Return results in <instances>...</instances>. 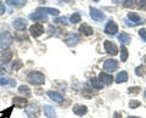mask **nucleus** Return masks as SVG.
Segmentation results:
<instances>
[{"label": "nucleus", "mask_w": 146, "mask_h": 118, "mask_svg": "<svg viewBox=\"0 0 146 118\" xmlns=\"http://www.w3.org/2000/svg\"><path fill=\"white\" fill-rule=\"evenodd\" d=\"M27 80H28L31 84L42 85V84H44L45 78H44L43 73L36 72V71H33V72H29V73H28V76H27Z\"/></svg>", "instance_id": "1"}, {"label": "nucleus", "mask_w": 146, "mask_h": 118, "mask_svg": "<svg viewBox=\"0 0 146 118\" xmlns=\"http://www.w3.org/2000/svg\"><path fill=\"white\" fill-rule=\"evenodd\" d=\"M125 22V25L127 26H129V27H134L136 25H140V23H143V22H145L143 19H140V16L138 15V13H135V12H129L128 13V16H127V19L124 20Z\"/></svg>", "instance_id": "2"}, {"label": "nucleus", "mask_w": 146, "mask_h": 118, "mask_svg": "<svg viewBox=\"0 0 146 118\" xmlns=\"http://www.w3.org/2000/svg\"><path fill=\"white\" fill-rule=\"evenodd\" d=\"M12 40H13V38L9 32H3V33H0V48L6 50L12 44Z\"/></svg>", "instance_id": "3"}, {"label": "nucleus", "mask_w": 146, "mask_h": 118, "mask_svg": "<svg viewBox=\"0 0 146 118\" xmlns=\"http://www.w3.org/2000/svg\"><path fill=\"white\" fill-rule=\"evenodd\" d=\"M26 113L28 115L29 118H36L39 116V113H40V108H39V106L36 105V103H31L29 106H27Z\"/></svg>", "instance_id": "4"}, {"label": "nucleus", "mask_w": 146, "mask_h": 118, "mask_svg": "<svg viewBox=\"0 0 146 118\" xmlns=\"http://www.w3.org/2000/svg\"><path fill=\"white\" fill-rule=\"evenodd\" d=\"M90 17L96 22H101L105 20V13L95 7H90Z\"/></svg>", "instance_id": "5"}, {"label": "nucleus", "mask_w": 146, "mask_h": 118, "mask_svg": "<svg viewBox=\"0 0 146 118\" xmlns=\"http://www.w3.org/2000/svg\"><path fill=\"white\" fill-rule=\"evenodd\" d=\"M65 40H66V44L68 45V46H76V45L79 43V40H80V35L76 34V33H70L66 37Z\"/></svg>", "instance_id": "6"}, {"label": "nucleus", "mask_w": 146, "mask_h": 118, "mask_svg": "<svg viewBox=\"0 0 146 118\" xmlns=\"http://www.w3.org/2000/svg\"><path fill=\"white\" fill-rule=\"evenodd\" d=\"M29 32H31V34L33 35L34 38H38L44 33V27H43V25H40V23H34L33 26H31Z\"/></svg>", "instance_id": "7"}, {"label": "nucleus", "mask_w": 146, "mask_h": 118, "mask_svg": "<svg viewBox=\"0 0 146 118\" xmlns=\"http://www.w3.org/2000/svg\"><path fill=\"white\" fill-rule=\"evenodd\" d=\"M104 48H105V50H106V52L110 54V55L115 56V55H117V54H118V48L112 42H108V40H106V42L104 43Z\"/></svg>", "instance_id": "8"}, {"label": "nucleus", "mask_w": 146, "mask_h": 118, "mask_svg": "<svg viewBox=\"0 0 146 118\" xmlns=\"http://www.w3.org/2000/svg\"><path fill=\"white\" fill-rule=\"evenodd\" d=\"M29 19L34 20V21H48V16H46V13L45 12L40 11L39 9H36L35 12H33V13H31L29 15Z\"/></svg>", "instance_id": "9"}, {"label": "nucleus", "mask_w": 146, "mask_h": 118, "mask_svg": "<svg viewBox=\"0 0 146 118\" xmlns=\"http://www.w3.org/2000/svg\"><path fill=\"white\" fill-rule=\"evenodd\" d=\"M118 68V62L116 60H106L104 63V70L106 72H115Z\"/></svg>", "instance_id": "10"}, {"label": "nucleus", "mask_w": 146, "mask_h": 118, "mask_svg": "<svg viewBox=\"0 0 146 118\" xmlns=\"http://www.w3.org/2000/svg\"><path fill=\"white\" fill-rule=\"evenodd\" d=\"M117 32H118V26L113 21H108V23L105 27V33L110 35H115L117 34Z\"/></svg>", "instance_id": "11"}, {"label": "nucleus", "mask_w": 146, "mask_h": 118, "mask_svg": "<svg viewBox=\"0 0 146 118\" xmlns=\"http://www.w3.org/2000/svg\"><path fill=\"white\" fill-rule=\"evenodd\" d=\"M12 58V52L10 50H3V51H0V61L1 62H9Z\"/></svg>", "instance_id": "12"}, {"label": "nucleus", "mask_w": 146, "mask_h": 118, "mask_svg": "<svg viewBox=\"0 0 146 118\" xmlns=\"http://www.w3.org/2000/svg\"><path fill=\"white\" fill-rule=\"evenodd\" d=\"M99 79L102 82V84H106V85H110V84L112 83V80H113L112 76L105 73V72H101V73L99 74Z\"/></svg>", "instance_id": "13"}, {"label": "nucleus", "mask_w": 146, "mask_h": 118, "mask_svg": "<svg viewBox=\"0 0 146 118\" xmlns=\"http://www.w3.org/2000/svg\"><path fill=\"white\" fill-rule=\"evenodd\" d=\"M73 112L77 116H84L88 112V108H86V106H83V105H76V106H73Z\"/></svg>", "instance_id": "14"}, {"label": "nucleus", "mask_w": 146, "mask_h": 118, "mask_svg": "<svg viewBox=\"0 0 146 118\" xmlns=\"http://www.w3.org/2000/svg\"><path fill=\"white\" fill-rule=\"evenodd\" d=\"M12 103L16 107H20V108L26 107L27 106V99H25V97H13L12 99Z\"/></svg>", "instance_id": "15"}, {"label": "nucleus", "mask_w": 146, "mask_h": 118, "mask_svg": "<svg viewBox=\"0 0 146 118\" xmlns=\"http://www.w3.org/2000/svg\"><path fill=\"white\" fill-rule=\"evenodd\" d=\"M118 40L121 42L122 45H127L130 43V35L124 33V32H122L121 34H118Z\"/></svg>", "instance_id": "16"}, {"label": "nucleus", "mask_w": 146, "mask_h": 118, "mask_svg": "<svg viewBox=\"0 0 146 118\" xmlns=\"http://www.w3.org/2000/svg\"><path fill=\"white\" fill-rule=\"evenodd\" d=\"M26 26H27V22H26V20H23V19H17L15 22H13V27H15L16 29H18V30L25 29Z\"/></svg>", "instance_id": "17"}, {"label": "nucleus", "mask_w": 146, "mask_h": 118, "mask_svg": "<svg viewBox=\"0 0 146 118\" xmlns=\"http://www.w3.org/2000/svg\"><path fill=\"white\" fill-rule=\"evenodd\" d=\"M46 94H48V96H49L50 99L54 100V101H56V102H62L63 97H62L61 94H58V93H56V91H48Z\"/></svg>", "instance_id": "18"}, {"label": "nucleus", "mask_w": 146, "mask_h": 118, "mask_svg": "<svg viewBox=\"0 0 146 118\" xmlns=\"http://www.w3.org/2000/svg\"><path fill=\"white\" fill-rule=\"evenodd\" d=\"M44 112H45V115H46V117L49 118H55L56 117V111H55V108L52 106H44Z\"/></svg>", "instance_id": "19"}, {"label": "nucleus", "mask_w": 146, "mask_h": 118, "mask_svg": "<svg viewBox=\"0 0 146 118\" xmlns=\"http://www.w3.org/2000/svg\"><path fill=\"white\" fill-rule=\"evenodd\" d=\"M128 80V73L125 71H122V72H119V73L117 74V77H116V83H125V82Z\"/></svg>", "instance_id": "20"}, {"label": "nucleus", "mask_w": 146, "mask_h": 118, "mask_svg": "<svg viewBox=\"0 0 146 118\" xmlns=\"http://www.w3.org/2000/svg\"><path fill=\"white\" fill-rule=\"evenodd\" d=\"M79 30H80V33H83L84 35H86V37H89V35L93 34V28H91L89 25H85V23L80 26Z\"/></svg>", "instance_id": "21"}, {"label": "nucleus", "mask_w": 146, "mask_h": 118, "mask_svg": "<svg viewBox=\"0 0 146 118\" xmlns=\"http://www.w3.org/2000/svg\"><path fill=\"white\" fill-rule=\"evenodd\" d=\"M0 85H9V87H15L16 82L15 79H10V78H4L0 77Z\"/></svg>", "instance_id": "22"}, {"label": "nucleus", "mask_w": 146, "mask_h": 118, "mask_svg": "<svg viewBox=\"0 0 146 118\" xmlns=\"http://www.w3.org/2000/svg\"><path fill=\"white\" fill-rule=\"evenodd\" d=\"M27 0H7V4L10 6H15V7H21L26 5Z\"/></svg>", "instance_id": "23"}, {"label": "nucleus", "mask_w": 146, "mask_h": 118, "mask_svg": "<svg viewBox=\"0 0 146 118\" xmlns=\"http://www.w3.org/2000/svg\"><path fill=\"white\" fill-rule=\"evenodd\" d=\"M40 11H43L45 13H50V15L52 16H57L58 13H60V11L57 10V9H51V7H38Z\"/></svg>", "instance_id": "24"}, {"label": "nucleus", "mask_w": 146, "mask_h": 118, "mask_svg": "<svg viewBox=\"0 0 146 118\" xmlns=\"http://www.w3.org/2000/svg\"><path fill=\"white\" fill-rule=\"evenodd\" d=\"M90 84L93 85V87H94L95 89H98V90L102 89V85H104V84H102V82L100 80L99 78H94V77L90 79Z\"/></svg>", "instance_id": "25"}, {"label": "nucleus", "mask_w": 146, "mask_h": 118, "mask_svg": "<svg viewBox=\"0 0 146 118\" xmlns=\"http://www.w3.org/2000/svg\"><path fill=\"white\" fill-rule=\"evenodd\" d=\"M127 58H128V50H127V48L124 46V45H122L121 46V60L123 62H125Z\"/></svg>", "instance_id": "26"}, {"label": "nucleus", "mask_w": 146, "mask_h": 118, "mask_svg": "<svg viewBox=\"0 0 146 118\" xmlns=\"http://www.w3.org/2000/svg\"><path fill=\"white\" fill-rule=\"evenodd\" d=\"M18 91H20L21 94L26 95V96H29V95H31L29 88H28V87H26V85H21V87H20V89H18Z\"/></svg>", "instance_id": "27"}, {"label": "nucleus", "mask_w": 146, "mask_h": 118, "mask_svg": "<svg viewBox=\"0 0 146 118\" xmlns=\"http://www.w3.org/2000/svg\"><path fill=\"white\" fill-rule=\"evenodd\" d=\"M135 73H136V76H139V77L144 76L145 74V66H138L136 67V70H135Z\"/></svg>", "instance_id": "28"}, {"label": "nucleus", "mask_w": 146, "mask_h": 118, "mask_svg": "<svg viewBox=\"0 0 146 118\" xmlns=\"http://www.w3.org/2000/svg\"><path fill=\"white\" fill-rule=\"evenodd\" d=\"M70 20H71L72 23H78V22L80 21V15L79 13H73Z\"/></svg>", "instance_id": "29"}, {"label": "nucleus", "mask_w": 146, "mask_h": 118, "mask_svg": "<svg viewBox=\"0 0 146 118\" xmlns=\"http://www.w3.org/2000/svg\"><path fill=\"white\" fill-rule=\"evenodd\" d=\"M11 112H12V107H10V108H7L6 110V112L5 111H3L1 112V118H10V115H11Z\"/></svg>", "instance_id": "30"}, {"label": "nucleus", "mask_w": 146, "mask_h": 118, "mask_svg": "<svg viewBox=\"0 0 146 118\" xmlns=\"http://www.w3.org/2000/svg\"><path fill=\"white\" fill-rule=\"evenodd\" d=\"M140 105H141V103L139 101H136V100H131V101L129 102V107L130 108H138Z\"/></svg>", "instance_id": "31"}, {"label": "nucleus", "mask_w": 146, "mask_h": 118, "mask_svg": "<svg viewBox=\"0 0 146 118\" xmlns=\"http://www.w3.org/2000/svg\"><path fill=\"white\" fill-rule=\"evenodd\" d=\"M123 5H124V7H133L135 5V0H125Z\"/></svg>", "instance_id": "32"}, {"label": "nucleus", "mask_w": 146, "mask_h": 118, "mask_svg": "<svg viewBox=\"0 0 146 118\" xmlns=\"http://www.w3.org/2000/svg\"><path fill=\"white\" fill-rule=\"evenodd\" d=\"M21 67H22V62H21L20 60H16L15 63L12 65V68H13V70H16V71H17V70H20Z\"/></svg>", "instance_id": "33"}, {"label": "nucleus", "mask_w": 146, "mask_h": 118, "mask_svg": "<svg viewBox=\"0 0 146 118\" xmlns=\"http://www.w3.org/2000/svg\"><path fill=\"white\" fill-rule=\"evenodd\" d=\"M129 93H130V94H139V93H140V88H139V87L129 88Z\"/></svg>", "instance_id": "34"}, {"label": "nucleus", "mask_w": 146, "mask_h": 118, "mask_svg": "<svg viewBox=\"0 0 146 118\" xmlns=\"http://www.w3.org/2000/svg\"><path fill=\"white\" fill-rule=\"evenodd\" d=\"M139 35L141 37V39H143L144 42H146V29H140L139 30Z\"/></svg>", "instance_id": "35"}, {"label": "nucleus", "mask_w": 146, "mask_h": 118, "mask_svg": "<svg viewBox=\"0 0 146 118\" xmlns=\"http://www.w3.org/2000/svg\"><path fill=\"white\" fill-rule=\"evenodd\" d=\"M139 7L141 9V10L146 11V0H141V1L139 3Z\"/></svg>", "instance_id": "36"}, {"label": "nucleus", "mask_w": 146, "mask_h": 118, "mask_svg": "<svg viewBox=\"0 0 146 118\" xmlns=\"http://www.w3.org/2000/svg\"><path fill=\"white\" fill-rule=\"evenodd\" d=\"M55 22H56V23H67V19L66 17H61V19H56Z\"/></svg>", "instance_id": "37"}, {"label": "nucleus", "mask_w": 146, "mask_h": 118, "mask_svg": "<svg viewBox=\"0 0 146 118\" xmlns=\"http://www.w3.org/2000/svg\"><path fill=\"white\" fill-rule=\"evenodd\" d=\"M4 12H5V6H4V4L0 1V15H3Z\"/></svg>", "instance_id": "38"}, {"label": "nucleus", "mask_w": 146, "mask_h": 118, "mask_svg": "<svg viewBox=\"0 0 146 118\" xmlns=\"http://www.w3.org/2000/svg\"><path fill=\"white\" fill-rule=\"evenodd\" d=\"M112 1L115 3V4H124L125 0H112Z\"/></svg>", "instance_id": "39"}, {"label": "nucleus", "mask_w": 146, "mask_h": 118, "mask_svg": "<svg viewBox=\"0 0 146 118\" xmlns=\"http://www.w3.org/2000/svg\"><path fill=\"white\" fill-rule=\"evenodd\" d=\"M115 118H122V115L121 113H118V112H116L115 113Z\"/></svg>", "instance_id": "40"}, {"label": "nucleus", "mask_w": 146, "mask_h": 118, "mask_svg": "<svg viewBox=\"0 0 146 118\" xmlns=\"http://www.w3.org/2000/svg\"><path fill=\"white\" fill-rule=\"evenodd\" d=\"M63 1H66V3H70V1H72V0H63Z\"/></svg>", "instance_id": "41"}, {"label": "nucleus", "mask_w": 146, "mask_h": 118, "mask_svg": "<svg viewBox=\"0 0 146 118\" xmlns=\"http://www.w3.org/2000/svg\"><path fill=\"white\" fill-rule=\"evenodd\" d=\"M0 71H3V66L1 65H0Z\"/></svg>", "instance_id": "42"}, {"label": "nucleus", "mask_w": 146, "mask_h": 118, "mask_svg": "<svg viewBox=\"0 0 146 118\" xmlns=\"http://www.w3.org/2000/svg\"><path fill=\"white\" fill-rule=\"evenodd\" d=\"M128 118H140V117H128Z\"/></svg>", "instance_id": "43"}, {"label": "nucleus", "mask_w": 146, "mask_h": 118, "mask_svg": "<svg viewBox=\"0 0 146 118\" xmlns=\"http://www.w3.org/2000/svg\"><path fill=\"white\" fill-rule=\"evenodd\" d=\"M144 95H145V99H146V91H145V93H144Z\"/></svg>", "instance_id": "44"}, {"label": "nucleus", "mask_w": 146, "mask_h": 118, "mask_svg": "<svg viewBox=\"0 0 146 118\" xmlns=\"http://www.w3.org/2000/svg\"><path fill=\"white\" fill-rule=\"evenodd\" d=\"M144 60H145V62H146V56H145V57H144Z\"/></svg>", "instance_id": "45"}, {"label": "nucleus", "mask_w": 146, "mask_h": 118, "mask_svg": "<svg viewBox=\"0 0 146 118\" xmlns=\"http://www.w3.org/2000/svg\"><path fill=\"white\" fill-rule=\"evenodd\" d=\"M94 1H99V0H94Z\"/></svg>", "instance_id": "46"}]
</instances>
